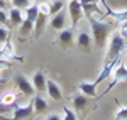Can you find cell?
Masks as SVG:
<instances>
[{"label": "cell", "mask_w": 127, "mask_h": 120, "mask_svg": "<svg viewBox=\"0 0 127 120\" xmlns=\"http://www.w3.org/2000/svg\"><path fill=\"white\" fill-rule=\"evenodd\" d=\"M88 22H90V27H92V37H93V42L97 48H103L105 46V41H107L108 34L112 32V22L110 20H102L97 19L93 14L92 15H87Z\"/></svg>", "instance_id": "obj_1"}, {"label": "cell", "mask_w": 127, "mask_h": 120, "mask_svg": "<svg viewBox=\"0 0 127 120\" xmlns=\"http://www.w3.org/2000/svg\"><path fill=\"white\" fill-rule=\"evenodd\" d=\"M126 49H127V37L122 36L120 30L112 32L110 41H108L105 61H114V59H117V58H122V54L126 52Z\"/></svg>", "instance_id": "obj_2"}, {"label": "cell", "mask_w": 127, "mask_h": 120, "mask_svg": "<svg viewBox=\"0 0 127 120\" xmlns=\"http://www.w3.org/2000/svg\"><path fill=\"white\" fill-rule=\"evenodd\" d=\"M12 112H14L12 117H5V115H2L0 120H24V119H29L31 115L34 113V105H32V101L26 103V105L15 103L14 108H12Z\"/></svg>", "instance_id": "obj_3"}, {"label": "cell", "mask_w": 127, "mask_h": 120, "mask_svg": "<svg viewBox=\"0 0 127 120\" xmlns=\"http://www.w3.org/2000/svg\"><path fill=\"white\" fill-rule=\"evenodd\" d=\"M14 83H15L17 90H19L22 95H26V96H34V95H36V90H34L32 81H31L24 73H15V74H14Z\"/></svg>", "instance_id": "obj_4"}, {"label": "cell", "mask_w": 127, "mask_h": 120, "mask_svg": "<svg viewBox=\"0 0 127 120\" xmlns=\"http://www.w3.org/2000/svg\"><path fill=\"white\" fill-rule=\"evenodd\" d=\"M68 15L71 19V29H75L78 25V22L83 19L85 12H83V5L80 3V0H69L68 3Z\"/></svg>", "instance_id": "obj_5"}, {"label": "cell", "mask_w": 127, "mask_h": 120, "mask_svg": "<svg viewBox=\"0 0 127 120\" xmlns=\"http://www.w3.org/2000/svg\"><path fill=\"white\" fill-rule=\"evenodd\" d=\"M122 81H127V66L120 61L117 66L114 68V73H112V83L107 86V90L103 91V93H108V91L112 90L115 85H119V83H122Z\"/></svg>", "instance_id": "obj_6"}, {"label": "cell", "mask_w": 127, "mask_h": 120, "mask_svg": "<svg viewBox=\"0 0 127 120\" xmlns=\"http://www.w3.org/2000/svg\"><path fill=\"white\" fill-rule=\"evenodd\" d=\"M0 58L9 59V61H19V63L24 61V58H20V56L15 54L14 44H12V41H10V39H7L3 44H0Z\"/></svg>", "instance_id": "obj_7"}, {"label": "cell", "mask_w": 127, "mask_h": 120, "mask_svg": "<svg viewBox=\"0 0 127 120\" xmlns=\"http://www.w3.org/2000/svg\"><path fill=\"white\" fill-rule=\"evenodd\" d=\"M100 5H102L103 12H105V15L112 17L115 22H119V24L127 22V9L126 10H114L112 7H108V3L105 2V0H100Z\"/></svg>", "instance_id": "obj_8"}, {"label": "cell", "mask_w": 127, "mask_h": 120, "mask_svg": "<svg viewBox=\"0 0 127 120\" xmlns=\"http://www.w3.org/2000/svg\"><path fill=\"white\" fill-rule=\"evenodd\" d=\"M120 61H122V58H117V59H114V61H105V63H103V66H102V70H100V74H98L97 80H95V85H97V86L102 83V81L107 80L108 76H112L114 68L117 66Z\"/></svg>", "instance_id": "obj_9"}, {"label": "cell", "mask_w": 127, "mask_h": 120, "mask_svg": "<svg viewBox=\"0 0 127 120\" xmlns=\"http://www.w3.org/2000/svg\"><path fill=\"white\" fill-rule=\"evenodd\" d=\"M58 42L61 44L63 49H69L75 46V29H63L59 30V36H58Z\"/></svg>", "instance_id": "obj_10"}, {"label": "cell", "mask_w": 127, "mask_h": 120, "mask_svg": "<svg viewBox=\"0 0 127 120\" xmlns=\"http://www.w3.org/2000/svg\"><path fill=\"white\" fill-rule=\"evenodd\" d=\"M75 44L78 46L80 49L90 51V49H92V46H93V37H92L88 32H85V30H80L78 34L75 36Z\"/></svg>", "instance_id": "obj_11"}, {"label": "cell", "mask_w": 127, "mask_h": 120, "mask_svg": "<svg viewBox=\"0 0 127 120\" xmlns=\"http://www.w3.org/2000/svg\"><path fill=\"white\" fill-rule=\"evenodd\" d=\"M31 81H32V85H34L36 93H44V91H46V81H48V78H46V73H44V71H41V70L36 71Z\"/></svg>", "instance_id": "obj_12"}, {"label": "cell", "mask_w": 127, "mask_h": 120, "mask_svg": "<svg viewBox=\"0 0 127 120\" xmlns=\"http://www.w3.org/2000/svg\"><path fill=\"white\" fill-rule=\"evenodd\" d=\"M46 91H48V95L54 101H61V100H63V91H61V86H59L54 80H48V81H46Z\"/></svg>", "instance_id": "obj_13"}, {"label": "cell", "mask_w": 127, "mask_h": 120, "mask_svg": "<svg viewBox=\"0 0 127 120\" xmlns=\"http://www.w3.org/2000/svg\"><path fill=\"white\" fill-rule=\"evenodd\" d=\"M78 90H80V93H83L88 98H95L97 96V85H95V81H81V83H78Z\"/></svg>", "instance_id": "obj_14"}, {"label": "cell", "mask_w": 127, "mask_h": 120, "mask_svg": "<svg viewBox=\"0 0 127 120\" xmlns=\"http://www.w3.org/2000/svg\"><path fill=\"white\" fill-rule=\"evenodd\" d=\"M51 27L54 30H63V29H66V12H58V14H54L53 17H51Z\"/></svg>", "instance_id": "obj_15"}, {"label": "cell", "mask_w": 127, "mask_h": 120, "mask_svg": "<svg viewBox=\"0 0 127 120\" xmlns=\"http://www.w3.org/2000/svg\"><path fill=\"white\" fill-rule=\"evenodd\" d=\"M22 20H24V12L20 9L12 7V9L9 10V24L14 25V27H19L20 24H22Z\"/></svg>", "instance_id": "obj_16"}, {"label": "cell", "mask_w": 127, "mask_h": 120, "mask_svg": "<svg viewBox=\"0 0 127 120\" xmlns=\"http://www.w3.org/2000/svg\"><path fill=\"white\" fill-rule=\"evenodd\" d=\"M32 105H34V113H44L48 110V101L41 93L32 96Z\"/></svg>", "instance_id": "obj_17"}, {"label": "cell", "mask_w": 127, "mask_h": 120, "mask_svg": "<svg viewBox=\"0 0 127 120\" xmlns=\"http://www.w3.org/2000/svg\"><path fill=\"white\" fill-rule=\"evenodd\" d=\"M48 15H44V14H39L37 15V19L34 22V32H36V39H39L41 34L44 32V25H46V22H48Z\"/></svg>", "instance_id": "obj_18"}, {"label": "cell", "mask_w": 127, "mask_h": 120, "mask_svg": "<svg viewBox=\"0 0 127 120\" xmlns=\"http://www.w3.org/2000/svg\"><path fill=\"white\" fill-rule=\"evenodd\" d=\"M32 32H34V22H31L29 19L24 17L22 24L19 25V34L22 36V37H27V36H31Z\"/></svg>", "instance_id": "obj_19"}, {"label": "cell", "mask_w": 127, "mask_h": 120, "mask_svg": "<svg viewBox=\"0 0 127 120\" xmlns=\"http://www.w3.org/2000/svg\"><path fill=\"white\" fill-rule=\"evenodd\" d=\"M87 98L88 96H85L83 93H76L75 96H73V100H71V105H73V108L75 110H83L85 107H87Z\"/></svg>", "instance_id": "obj_20"}, {"label": "cell", "mask_w": 127, "mask_h": 120, "mask_svg": "<svg viewBox=\"0 0 127 120\" xmlns=\"http://www.w3.org/2000/svg\"><path fill=\"white\" fill-rule=\"evenodd\" d=\"M0 103H3V105L14 108V105L19 103V101H17V93H15V91H7V93H3V96L0 98Z\"/></svg>", "instance_id": "obj_21"}, {"label": "cell", "mask_w": 127, "mask_h": 120, "mask_svg": "<svg viewBox=\"0 0 127 120\" xmlns=\"http://www.w3.org/2000/svg\"><path fill=\"white\" fill-rule=\"evenodd\" d=\"M37 15H39V5H37V3H32V5L27 7L26 12H24V17H26V19H29L31 22H36Z\"/></svg>", "instance_id": "obj_22"}, {"label": "cell", "mask_w": 127, "mask_h": 120, "mask_svg": "<svg viewBox=\"0 0 127 120\" xmlns=\"http://www.w3.org/2000/svg\"><path fill=\"white\" fill-rule=\"evenodd\" d=\"M49 9H51V15H54V14H58L64 9V2L63 0H54V2L49 3Z\"/></svg>", "instance_id": "obj_23"}, {"label": "cell", "mask_w": 127, "mask_h": 120, "mask_svg": "<svg viewBox=\"0 0 127 120\" xmlns=\"http://www.w3.org/2000/svg\"><path fill=\"white\" fill-rule=\"evenodd\" d=\"M10 2H12V7L20 9V10H26L27 7L32 5V0H10Z\"/></svg>", "instance_id": "obj_24"}, {"label": "cell", "mask_w": 127, "mask_h": 120, "mask_svg": "<svg viewBox=\"0 0 127 120\" xmlns=\"http://www.w3.org/2000/svg\"><path fill=\"white\" fill-rule=\"evenodd\" d=\"M114 120H127V105H120L114 115Z\"/></svg>", "instance_id": "obj_25"}, {"label": "cell", "mask_w": 127, "mask_h": 120, "mask_svg": "<svg viewBox=\"0 0 127 120\" xmlns=\"http://www.w3.org/2000/svg\"><path fill=\"white\" fill-rule=\"evenodd\" d=\"M61 120H76V113H75V110L64 107V108H63V117H61Z\"/></svg>", "instance_id": "obj_26"}, {"label": "cell", "mask_w": 127, "mask_h": 120, "mask_svg": "<svg viewBox=\"0 0 127 120\" xmlns=\"http://www.w3.org/2000/svg\"><path fill=\"white\" fill-rule=\"evenodd\" d=\"M39 5V14H44V15H51V9H49V2L46 0V2H41V3H37Z\"/></svg>", "instance_id": "obj_27"}, {"label": "cell", "mask_w": 127, "mask_h": 120, "mask_svg": "<svg viewBox=\"0 0 127 120\" xmlns=\"http://www.w3.org/2000/svg\"><path fill=\"white\" fill-rule=\"evenodd\" d=\"M9 36H10V30L5 25H0V44H3L5 41L9 39Z\"/></svg>", "instance_id": "obj_28"}, {"label": "cell", "mask_w": 127, "mask_h": 120, "mask_svg": "<svg viewBox=\"0 0 127 120\" xmlns=\"http://www.w3.org/2000/svg\"><path fill=\"white\" fill-rule=\"evenodd\" d=\"M0 25H9V12L0 9Z\"/></svg>", "instance_id": "obj_29"}, {"label": "cell", "mask_w": 127, "mask_h": 120, "mask_svg": "<svg viewBox=\"0 0 127 120\" xmlns=\"http://www.w3.org/2000/svg\"><path fill=\"white\" fill-rule=\"evenodd\" d=\"M10 63H12V61H9V59H3V58H0V73H2V71L3 70H9L10 68ZM2 78H0V83H2Z\"/></svg>", "instance_id": "obj_30"}, {"label": "cell", "mask_w": 127, "mask_h": 120, "mask_svg": "<svg viewBox=\"0 0 127 120\" xmlns=\"http://www.w3.org/2000/svg\"><path fill=\"white\" fill-rule=\"evenodd\" d=\"M12 110V107H7V105H3V103H0V117L2 115H5L7 112H10Z\"/></svg>", "instance_id": "obj_31"}, {"label": "cell", "mask_w": 127, "mask_h": 120, "mask_svg": "<svg viewBox=\"0 0 127 120\" xmlns=\"http://www.w3.org/2000/svg\"><path fill=\"white\" fill-rule=\"evenodd\" d=\"M81 5H90V3H100V0H80Z\"/></svg>", "instance_id": "obj_32"}, {"label": "cell", "mask_w": 127, "mask_h": 120, "mask_svg": "<svg viewBox=\"0 0 127 120\" xmlns=\"http://www.w3.org/2000/svg\"><path fill=\"white\" fill-rule=\"evenodd\" d=\"M44 120H61V117H59L58 113H51V115H48Z\"/></svg>", "instance_id": "obj_33"}, {"label": "cell", "mask_w": 127, "mask_h": 120, "mask_svg": "<svg viewBox=\"0 0 127 120\" xmlns=\"http://www.w3.org/2000/svg\"><path fill=\"white\" fill-rule=\"evenodd\" d=\"M7 7H9V5H7V0H0V9L7 10Z\"/></svg>", "instance_id": "obj_34"}, {"label": "cell", "mask_w": 127, "mask_h": 120, "mask_svg": "<svg viewBox=\"0 0 127 120\" xmlns=\"http://www.w3.org/2000/svg\"><path fill=\"white\" fill-rule=\"evenodd\" d=\"M41 2H46V0H41Z\"/></svg>", "instance_id": "obj_35"}]
</instances>
